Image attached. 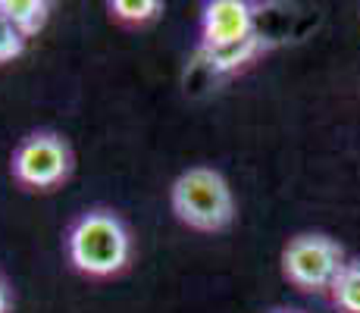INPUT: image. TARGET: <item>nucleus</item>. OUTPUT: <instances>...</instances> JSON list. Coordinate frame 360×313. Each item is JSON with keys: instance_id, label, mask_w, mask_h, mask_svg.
<instances>
[{"instance_id": "f257e3e1", "label": "nucleus", "mask_w": 360, "mask_h": 313, "mask_svg": "<svg viewBox=\"0 0 360 313\" xmlns=\"http://www.w3.org/2000/svg\"><path fill=\"white\" fill-rule=\"evenodd\" d=\"M66 250L79 273L94 276V279H107V276H116L129 263L131 238L116 213L88 210L69 229Z\"/></svg>"}, {"instance_id": "f03ea898", "label": "nucleus", "mask_w": 360, "mask_h": 313, "mask_svg": "<svg viewBox=\"0 0 360 313\" xmlns=\"http://www.w3.org/2000/svg\"><path fill=\"white\" fill-rule=\"evenodd\" d=\"M169 200L172 213L198 232H223L235 219V198L229 182L217 170H207V166L185 170L172 182Z\"/></svg>"}, {"instance_id": "7ed1b4c3", "label": "nucleus", "mask_w": 360, "mask_h": 313, "mask_svg": "<svg viewBox=\"0 0 360 313\" xmlns=\"http://www.w3.org/2000/svg\"><path fill=\"white\" fill-rule=\"evenodd\" d=\"M345 263V250L326 235H297L282 250V273L301 291H329Z\"/></svg>"}, {"instance_id": "20e7f679", "label": "nucleus", "mask_w": 360, "mask_h": 313, "mask_svg": "<svg viewBox=\"0 0 360 313\" xmlns=\"http://www.w3.org/2000/svg\"><path fill=\"white\" fill-rule=\"evenodd\" d=\"M69 166H72V157H69L66 141L51 132L29 135L13 154L16 182H22L25 188H38V191L57 188L69 176Z\"/></svg>"}, {"instance_id": "39448f33", "label": "nucleus", "mask_w": 360, "mask_h": 313, "mask_svg": "<svg viewBox=\"0 0 360 313\" xmlns=\"http://www.w3.org/2000/svg\"><path fill=\"white\" fill-rule=\"evenodd\" d=\"M257 34L254 29V6L245 0H213L204 6V23H200V44L223 47L245 41Z\"/></svg>"}, {"instance_id": "423d86ee", "label": "nucleus", "mask_w": 360, "mask_h": 313, "mask_svg": "<svg viewBox=\"0 0 360 313\" xmlns=\"http://www.w3.org/2000/svg\"><path fill=\"white\" fill-rule=\"evenodd\" d=\"M260 51H266V41H263L260 32H257V34H251V38L235 41V44H223V47H204L200 44L198 57L213 75H232V72H238L241 66H248Z\"/></svg>"}, {"instance_id": "0eeeda50", "label": "nucleus", "mask_w": 360, "mask_h": 313, "mask_svg": "<svg viewBox=\"0 0 360 313\" xmlns=\"http://www.w3.org/2000/svg\"><path fill=\"white\" fill-rule=\"evenodd\" d=\"M0 13H4L25 38H32V34H38L44 29L51 4H47V0H0Z\"/></svg>"}, {"instance_id": "6e6552de", "label": "nucleus", "mask_w": 360, "mask_h": 313, "mask_svg": "<svg viewBox=\"0 0 360 313\" xmlns=\"http://www.w3.org/2000/svg\"><path fill=\"white\" fill-rule=\"evenodd\" d=\"M329 295H332V304L342 313H360V260L345 263L338 279L332 282Z\"/></svg>"}, {"instance_id": "1a4fd4ad", "label": "nucleus", "mask_w": 360, "mask_h": 313, "mask_svg": "<svg viewBox=\"0 0 360 313\" xmlns=\"http://www.w3.org/2000/svg\"><path fill=\"white\" fill-rule=\"evenodd\" d=\"M160 10H163V6L157 4V0H113V4H110L113 19L129 23V25L150 23V19H157V13H160Z\"/></svg>"}, {"instance_id": "9d476101", "label": "nucleus", "mask_w": 360, "mask_h": 313, "mask_svg": "<svg viewBox=\"0 0 360 313\" xmlns=\"http://www.w3.org/2000/svg\"><path fill=\"white\" fill-rule=\"evenodd\" d=\"M22 47H25V34L19 32L16 25L4 16V13H0V63L19 57V53H22Z\"/></svg>"}, {"instance_id": "9b49d317", "label": "nucleus", "mask_w": 360, "mask_h": 313, "mask_svg": "<svg viewBox=\"0 0 360 313\" xmlns=\"http://www.w3.org/2000/svg\"><path fill=\"white\" fill-rule=\"evenodd\" d=\"M6 310H10V298H6V288L0 282V313H6Z\"/></svg>"}, {"instance_id": "f8f14e48", "label": "nucleus", "mask_w": 360, "mask_h": 313, "mask_svg": "<svg viewBox=\"0 0 360 313\" xmlns=\"http://www.w3.org/2000/svg\"><path fill=\"white\" fill-rule=\"evenodd\" d=\"M276 313H292V310H276Z\"/></svg>"}]
</instances>
